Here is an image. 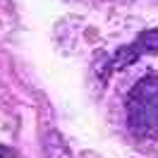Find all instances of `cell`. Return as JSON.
Wrapping results in <instances>:
<instances>
[{
	"mask_svg": "<svg viewBox=\"0 0 158 158\" xmlns=\"http://www.w3.org/2000/svg\"><path fill=\"white\" fill-rule=\"evenodd\" d=\"M137 58H139L137 43H132V46H125V48L115 50V58L110 60V65H108V74H113V72H120V69L129 67V65H132Z\"/></svg>",
	"mask_w": 158,
	"mask_h": 158,
	"instance_id": "obj_3",
	"label": "cell"
},
{
	"mask_svg": "<svg viewBox=\"0 0 158 158\" xmlns=\"http://www.w3.org/2000/svg\"><path fill=\"white\" fill-rule=\"evenodd\" d=\"M43 151H46V158H72V151H69L67 141L62 139L58 129H48L46 137H43Z\"/></svg>",
	"mask_w": 158,
	"mask_h": 158,
	"instance_id": "obj_2",
	"label": "cell"
},
{
	"mask_svg": "<svg viewBox=\"0 0 158 158\" xmlns=\"http://www.w3.org/2000/svg\"><path fill=\"white\" fill-rule=\"evenodd\" d=\"M134 43H137L139 53H158V29L141 31Z\"/></svg>",
	"mask_w": 158,
	"mask_h": 158,
	"instance_id": "obj_4",
	"label": "cell"
},
{
	"mask_svg": "<svg viewBox=\"0 0 158 158\" xmlns=\"http://www.w3.org/2000/svg\"><path fill=\"white\" fill-rule=\"evenodd\" d=\"M127 120L139 139H158V77H144L132 89Z\"/></svg>",
	"mask_w": 158,
	"mask_h": 158,
	"instance_id": "obj_1",
	"label": "cell"
}]
</instances>
